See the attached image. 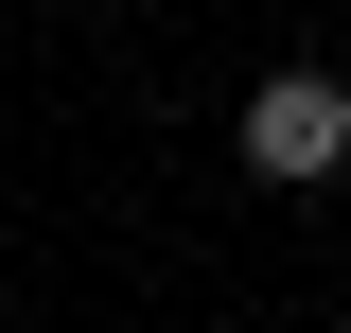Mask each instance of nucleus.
Returning <instances> with one entry per match:
<instances>
[{
  "label": "nucleus",
  "mask_w": 351,
  "mask_h": 333,
  "mask_svg": "<svg viewBox=\"0 0 351 333\" xmlns=\"http://www.w3.org/2000/svg\"><path fill=\"white\" fill-rule=\"evenodd\" d=\"M334 158H351V88H334V71H263V88H246V175L316 193Z\"/></svg>",
  "instance_id": "1"
}]
</instances>
